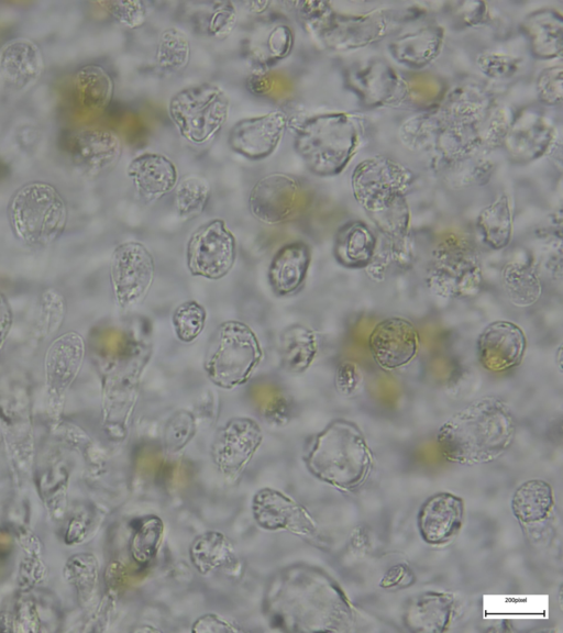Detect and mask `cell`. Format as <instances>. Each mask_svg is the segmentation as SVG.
Wrapping results in <instances>:
<instances>
[{"instance_id":"obj_10","label":"cell","mask_w":563,"mask_h":633,"mask_svg":"<svg viewBox=\"0 0 563 633\" xmlns=\"http://www.w3.org/2000/svg\"><path fill=\"white\" fill-rule=\"evenodd\" d=\"M109 271L117 306L130 310L147 297L154 281L155 262L145 245L129 241L113 249Z\"/></svg>"},{"instance_id":"obj_21","label":"cell","mask_w":563,"mask_h":633,"mask_svg":"<svg viewBox=\"0 0 563 633\" xmlns=\"http://www.w3.org/2000/svg\"><path fill=\"white\" fill-rule=\"evenodd\" d=\"M463 519L462 498L451 492H437L420 507L418 529L426 543L443 545L459 533Z\"/></svg>"},{"instance_id":"obj_34","label":"cell","mask_w":563,"mask_h":633,"mask_svg":"<svg viewBox=\"0 0 563 633\" xmlns=\"http://www.w3.org/2000/svg\"><path fill=\"white\" fill-rule=\"evenodd\" d=\"M554 507L551 486L541 479L521 484L511 499L514 515L523 524H532L548 518Z\"/></svg>"},{"instance_id":"obj_45","label":"cell","mask_w":563,"mask_h":633,"mask_svg":"<svg viewBox=\"0 0 563 633\" xmlns=\"http://www.w3.org/2000/svg\"><path fill=\"white\" fill-rule=\"evenodd\" d=\"M207 320L205 308L195 300H187L174 310L172 324L176 337L184 343L194 342L203 331Z\"/></svg>"},{"instance_id":"obj_52","label":"cell","mask_w":563,"mask_h":633,"mask_svg":"<svg viewBox=\"0 0 563 633\" xmlns=\"http://www.w3.org/2000/svg\"><path fill=\"white\" fill-rule=\"evenodd\" d=\"M334 381L341 395L353 397L362 388L363 374L357 364L352 360H344L336 368Z\"/></svg>"},{"instance_id":"obj_39","label":"cell","mask_w":563,"mask_h":633,"mask_svg":"<svg viewBox=\"0 0 563 633\" xmlns=\"http://www.w3.org/2000/svg\"><path fill=\"white\" fill-rule=\"evenodd\" d=\"M440 127L439 113H420L402 122L399 136L410 151L433 152Z\"/></svg>"},{"instance_id":"obj_41","label":"cell","mask_w":563,"mask_h":633,"mask_svg":"<svg viewBox=\"0 0 563 633\" xmlns=\"http://www.w3.org/2000/svg\"><path fill=\"white\" fill-rule=\"evenodd\" d=\"M163 537V522L151 515L141 519L134 529L131 540V555L134 560L145 566L156 555Z\"/></svg>"},{"instance_id":"obj_32","label":"cell","mask_w":563,"mask_h":633,"mask_svg":"<svg viewBox=\"0 0 563 633\" xmlns=\"http://www.w3.org/2000/svg\"><path fill=\"white\" fill-rule=\"evenodd\" d=\"M318 354L316 333L301 324L286 327L278 340V355L284 370L298 374L307 370Z\"/></svg>"},{"instance_id":"obj_14","label":"cell","mask_w":563,"mask_h":633,"mask_svg":"<svg viewBox=\"0 0 563 633\" xmlns=\"http://www.w3.org/2000/svg\"><path fill=\"white\" fill-rule=\"evenodd\" d=\"M346 82L360 101L368 108L395 104L408 96L409 87L383 58H373L347 71Z\"/></svg>"},{"instance_id":"obj_35","label":"cell","mask_w":563,"mask_h":633,"mask_svg":"<svg viewBox=\"0 0 563 633\" xmlns=\"http://www.w3.org/2000/svg\"><path fill=\"white\" fill-rule=\"evenodd\" d=\"M434 164L446 182L455 189L484 186L494 174V164L479 154L438 160Z\"/></svg>"},{"instance_id":"obj_44","label":"cell","mask_w":563,"mask_h":633,"mask_svg":"<svg viewBox=\"0 0 563 633\" xmlns=\"http://www.w3.org/2000/svg\"><path fill=\"white\" fill-rule=\"evenodd\" d=\"M66 314V301L56 289L45 290L40 300L35 322V333L40 338L55 334L62 326Z\"/></svg>"},{"instance_id":"obj_26","label":"cell","mask_w":563,"mask_h":633,"mask_svg":"<svg viewBox=\"0 0 563 633\" xmlns=\"http://www.w3.org/2000/svg\"><path fill=\"white\" fill-rule=\"evenodd\" d=\"M311 249L302 241L283 245L268 266L267 279L273 292L278 297L297 292L308 275Z\"/></svg>"},{"instance_id":"obj_30","label":"cell","mask_w":563,"mask_h":633,"mask_svg":"<svg viewBox=\"0 0 563 633\" xmlns=\"http://www.w3.org/2000/svg\"><path fill=\"white\" fill-rule=\"evenodd\" d=\"M501 286L509 301L518 308L537 303L542 295V282L529 253L518 254L501 269Z\"/></svg>"},{"instance_id":"obj_23","label":"cell","mask_w":563,"mask_h":633,"mask_svg":"<svg viewBox=\"0 0 563 633\" xmlns=\"http://www.w3.org/2000/svg\"><path fill=\"white\" fill-rule=\"evenodd\" d=\"M126 175L131 179L137 197L154 202L175 189L179 178L175 164L166 155L143 153L128 165Z\"/></svg>"},{"instance_id":"obj_19","label":"cell","mask_w":563,"mask_h":633,"mask_svg":"<svg viewBox=\"0 0 563 633\" xmlns=\"http://www.w3.org/2000/svg\"><path fill=\"white\" fill-rule=\"evenodd\" d=\"M300 193L299 182L290 175H266L250 191V212L266 224L285 222L296 212Z\"/></svg>"},{"instance_id":"obj_53","label":"cell","mask_w":563,"mask_h":633,"mask_svg":"<svg viewBox=\"0 0 563 633\" xmlns=\"http://www.w3.org/2000/svg\"><path fill=\"white\" fill-rule=\"evenodd\" d=\"M13 324V312L5 295L0 290V349Z\"/></svg>"},{"instance_id":"obj_27","label":"cell","mask_w":563,"mask_h":633,"mask_svg":"<svg viewBox=\"0 0 563 633\" xmlns=\"http://www.w3.org/2000/svg\"><path fill=\"white\" fill-rule=\"evenodd\" d=\"M531 55L551 60L562 55L563 15L553 8H540L528 13L520 23Z\"/></svg>"},{"instance_id":"obj_36","label":"cell","mask_w":563,"mask_h":633,"mask_svg":"<svg viewBox=\"0 0 563 633\" xmlns=\"http://www.w3.org/2000/svg\"><path fill=\"white\" fill-rule=\"evenodd\" d=\"M190 559L201 574H207L233 566L236 563V555L233 545L223 534L208 532L194 541Z\"/></svg>"},{"instance_id":"obj_43","label":"cell","mask_w":563,"mask_h":633,"mask_svg":"<svg viewBox=\"0 0 563 633\" xmlns=\"http://www.w3.org/2000/svg\"><path fill=\"white\" fill-rule=\"evenodd\" d=\"M238 20L235 7L229 1L208 2L198 14V26L214 38L228 36L234 29Z\"/></svg>"},{"instance_id":"obj_25","label":"cell","mask_w":563,"mask_h":633,"mask_svg":"<svg viewBox=\"0 0 563 633\" xmlns=\"http://www.w3.org/2000/svg\"><path fill=\"white\" fill-rule=\"evenodd\" d=\"M86 354L84 337L75 331L57 336L44 357L46 385L51 393H60L78 375Z\"/></svg>"},{"instance_id":"obj_3","label":"cell","mask_w":563,"mask_h":633,"mask_svg":"<svg viewBox=\"0 0 563 633\" xmlns=\"http://www.w3.org/2000/svg\"><path fill=\"white\" fill-rule=\"evenodd\" d=\"M307 465L322 481L353 490L369 475L373 454L355 423L335 420L317 435Z\"/></svg>"},{"instance_id":"obj_48","label":"cell","mask_w":563,"mask_h":633,"mask_svg":"<svg viewBox=\"0 0 563 633\" xmlns=\"http://www.w3.org/2000/svg\"><path fill=\"white\" fill-rule=\"evenodd\" d=\"M196 423L187 411L176 412L167 422L164 431V444L168 452L181 449L194 436Z\"/></svg>"},{"instance_id":"obj_5","label":"cell","mask_w":563,"mask_h":633,"mask_svg":"<svg viewBox=\"0 0 563 633\" xmlns=\"http://www.w3.org/2000/svg\"><path fill=\"white\" fill-rule=\"evenodd\" d=\"M7 216L16 240L30 247H46L63 234L68 210L53 185L33 180L13 192Z\"/></svg>"},{"instance_id":"obj_56","label":"cell","mask_w":563,"mask_h":633,"mask_svg":"<svg viewBox=\"0 0 563 633\" xmlns=\"http://www.w3.org/2000/svg\"><path fill=\"white\" fill-rule=\"evenodd\" d=\"M246 9L251 12L262 13L264 12L271 4L268 1H247L243 3Z\"/></svg>"},{"instance_id":"obj_33","label":"cell","mask_w":563,"mask_h":633,"mask_svg":"<svg viewBox=\"0 0 563 633\" xmlns=\"http://www.w3.org/2000/svg\"><path fill=\"white\" fill-rule=\"evenodd\" d=\"M114 85L108 71L96 64L80 67L74 77L77 102L88 111L103 110L112 99Z\"/></svg>"},{"instance_id":"obj_29","label":"cell","mask_w":563,"mask_h":633,"mask_svg":"<svg viewBox=\"0 0 563 633\" xmlns=\"http://www.w3.org/2000/svg\"><path fill=\"white\" fill-rule=\"evenodd\" d=\"M378 240L361 220H350L336 230L332 253L336 263L350 269H365L372 262Z\"/></svg>"},{"instance_id":"obj_2","label":"cell","mask_w":563,"mask_h":633,"mask_svg":"<svg viewBox=\"0 0 563 633\" xmlns=\"http://www.w3.org/2000/svg\"><path fill=\"white\" fill-rule=\"evenodd\" d=\"M363 120L346 112H324L297 121L294 148L307 169L318 177L340 175L364 137Z\"/></svg>"},{"instance_id":"obj_15","label":"cell","mask_w":563,"mask_h":633,"mask_svg":"<svg viewBox=\"0 0 563 633\" xmlns=\"http://www.w3.org/2000/svg\"><path fill=\"white\" fill-rule=\"evenodd\" d=\"M287 125V115L280 110L245 118L230 129L228 144L246 159L263 160L276 151Z\"/></svg>"},{"instance_id":"obj_6","label":"cell","mask_w":563,"mask_h":633,"mask_svg":"<svg viewBox=\"0 0 563 633\" xmlns=\"http://www.w3.org/2000/svg\"><path fill=\"white\" fill-rule=\"evenodd\" d=\"M262 359L263 349L255 332L244 322L230 320L214 332L203 368L213 385L230 390L244 385Z\"/></svg>"},{"instance_id":"obj_9","label":"cell","mask_w":563,"mask_h":633,"mask_svg":"<svg viewBox=\"0 0 563 633\" xmlns=\"http://www.w3.org/2000/svg\"><path fill=\"white\" fill-rule=\"evenodd\" d=\"M416 179L406 165L387 156H372L360 162L351 176L357 203L372 219L407 202L406 193Z\"/></svg>"},{"instance_id":"obj_40","label":"cell","mask_w":563,"mask_h":633,"mask_svg":"<svg viewBox=\"0 0 563 633\" xmlns=\"http://www.w3.org/2000/svg\"><path fill=\"white\" fill-rule=\"evenodd\" d=\"M190 59V42L187 35L176 29L164 30L158 38L155 60L157 66L167 73L184 69Z\"/></svg>"},{"instance_id":"obj_55","label":"cell","mask_w":563,"mask_h":633,"mask_svg":"<svg viewBox=\"0 0 563 633\" xmlns=\"http://www.w3.org/2000/svg\"><path fill=\"white\" fill-rule=\"evenodd\" d=\"M409 575V570L402 564L393 566L383 577L380 586L384 588L394 587L399 585L406 576Z\"/></svg>"},{"instance_id":"obj_12","label":"cell","mask_w":563,"mask_h":633,"mask_svg":"<svg viewBox=\"0 0 563 633\" xmlns=\"http://www.w3.org/2000/svg\"><path fill=\"white\" fill-rule=\"evenodd\" d=\"M555 143V126L540 109L527 107L515 113L503 142L509 158L518 164L534 162L551 151Z\"/></svg>"},{"instance_id":"obj_11","label":"cell","mask_w":563,"mask_h":633,"mask_svg":"<svg viewBox=\"0 0 563 633\" xmlns=\"http://www.w3.org/2000/svg\"><path fill=\"white\" fill-rule=\"evenodd\" d=\"M236 257L234 234L221 219H213L189 237L186 263L190 275L219 280L232 269Z\"/></svg>"},{"instance_id":"obj_37","label":"cell","mask_w":563,"mask_h":633,"mask_svg":"<svg viewBox=\"0 0 563 633\" xmlns=\"http://www.w3.org/2000/svg\"><path fill=\"white\" fill-rule=\"evenodd\" d=\"M453 599L449 595L428 592L423 595L407 614L408 625L416 626L423 624L430 626L429 631H444L442 628L450 622ZM420 628L417 631H420Z\"/></svg>"},{"instance_id":"obj_13","label":"cell","mask_w":563,"mask_h":633,"mask_svg":"<svg viewBox=\"0 0 563 633\" xmlns=\"http://www.w3.org/2000/svg\"><path fill=\"white\" fill-rule=\"evenodd\" d=\"M367 345L380 368L396 370L416 358L420 338L412 322L401 316H389L375 324Z\"/></svg>"},{"instance_id":"obj_1","label":"cell","mask_w":563,"mask_h":633,"mask_svg":"<svg viewBox=\"0 0 563 633\" xmlns=\"http://www.w3.org/2000/svg\"><path fill=\"white\" fill-rule=\"evenodd\" d=\"M516 421L509 406L494 396L479 398L455 412L439 429L442 455L461 465H477L501 456L512 444Z\"/></svg>"},{"instance_id":"obj_54","label":"cell","mask_w":563,"mask_h":633,"mask_svg":"<svg viewBox=\"0 0 563 633\" xmlns=\"http://www.w3.org/2000/svg\"><path fill=\"white\" fill-rule=\"evenodd\" d=\"M212 625L209 632H232L236 631L233 626H231L225 621L221 620L217 615H203L197 620L192 631H201L203 628Z\"/></svg>"},{"instance_id":"obj_28","label":"cell","mask_w":563,"mask_h":633,"mask_svg":"<svg viewBox=\"0 0 563 633\" xmlns=\"http://www.w3.org/2000/svg\"><path fill=\"white\" fill-rule=\"evenodd\" d=\"M495 104L484 86L465 82L451 89L440 114L448 122L477 129Z\"/></svg>"},{"instance_id":"obj_51","label":"cell","mask_w":563,"mask_h":633,"mask_svg":"<svg viewBox=\"0 0 563 633\" xmlns=\"http://www.w3.org/2000/svg\"><path fill=\"white\" fill-rule=\"evenodd\" d=\"M452 9L454 19L466 27L479 26L487 24L490 18V11L486 2L483 1H461L453 3Z\"/></svg>"},{"instance_id":"obj_7","label":"cell","mask_w":563,"mask_h":633,"mask_svg":"<svg viewBox=\"0 0 563 633\" xmlns=\"http://www.w3.org/2000/svg\"><path fill=\"white\" fill-rule=\"evenodd\" d=\"M426 282L433 295L443 299L476 296L483 274L478 254L471 242L456 234L442 237L432 251Z\"/></svg>"},{"instance_id":"obj_38","label":"cell","mask_w":563,"mask_h":633,"mask_svg":"<svg viewBox=\"0 0 563 633\" xmlns=\"http://www.w3.org/2000/svg\"><path fill=\"white\" fill-rule=\"evenodd\" d=\"M211 196V186L201 175L190 174L178 180L175 187V208L184 220L198 216L206 209Z\"/></svg>"},{"instance_id":"obj_16","label":"cell","mask_w":563,"mask_h":633,"mask_svg":"<svg viewBox=\"0 0 563 633\" xmlns=\"http://www.w3.org/2000/svg\"><path fill=\"white\" fill-rule=\"evenodd\" d=\"M527 349V336L512 321L488 323L476 338V355L487 370L501 373L519 366Z\"/></svg>"},{"instance_id":"obj_18","label":"cell","mask_w":563,"mask_h":633,"mask_svg":"<svg viewBox=\"0 0 563 633\" xmlns=\"http://www.w3.org/2000/svg\"><path fill=\"white\" fill-rule=\"evenodd\" d=\"M68 154L79 174L97 177L111 170L120 160L122 143L110 130L84 127L70 137Z\"/></svg>"},{"instance_id":"obj_42","label":"cell","mask_w":563,"mask_h":633,"mask_svg":"<svg viewBox=\"0 0 563 633\" xmlns=\"http://www.w3.org/2000/svg\"><path fill=\"white\" fill-rule=\"evenodd\" d=\"M515 113L508 106L495 104L477 127L481 153L503 145Z\"/></svg>"},{"instance_id":"obj_8","label":"cell","mask_w":563,"mask_h":633,"mask_svg":"<svg viewBox=\"0 0 563 633\" xmlns=\"http://www.w3.org/2000/svg\"><path fill=\"white\" fill-rule=\"evenodd\" d=\"M229 98L217 85L201 82L177 91L169 99L168 115L179 135L201 146L222 130L229 115Z\"/></svg>"},{"instance_id":"obj_24","label":"cell","mask_w":563,"mask_h":633,"mask_svg":"<svg viewBox=\"0 0 563 633\" xmlns=\"http://www.w3.org/2000/svg\"><path fill=\"white\" fill-rule=\"evenodd\" d=\"M443 43V27L431 22L395 36L389 41L387 49L398 64L412 70H420L440 56Z\"/></svg>"},{"instance_id":"obj_50","label":"cell","mask_w":563,"mask_h":633,"mask_svg":"<svg viewBox=\"0 0 563 633\" xmlns=\"http://www.w3.org/2000/svg\"><path fill=\"white\" fill-rule=\"evenodd\" d=\"M263 42L264 51L261 53L260 59L265 55V63H276L288 56L291 52L294 46V34L288 25L278 24L268 30Z\"/></svg>"},{"instance_id":"obj_49","label":"cell","mask_w":563,"mask_h":633,"mask_svg":"<svg viewBox=\"0 0 563 633\" xmlns=\"http://www.w3.org/2000/svg\"><path fill=\"white\" fill-rule=\"evenodd\" d=\"M99 4L118 24L126 29L142 26L147 18V5L143 1H104Z\"/></svg>"},{"instance_id":"obj_20","label":"cell","mask_w":563,"mask_h":633,"mask_svg":"<svg viewBox=\"0 0 563 633\" xmlns=\"http://www.w3.org/2000/svg\"><path fill=\"white\" fill-rule=\"evenodd\" d=\"M252 510L256 523L265 530H286L305 537L316 533V524L308 512L280 491L262 489L253 499Z\"/></svg>"},{"instance_id":"obj_17","label":"cell","mask_w":563,"mask_h":633,"mask_svg":"<svg viewBox=\"0 0 563 633\" xmlns=\"http://www.w3.org/2000/svg\"><path fill=\"white\" fill-rule=\"evenodd\" d=\"M262 440V429L255 420L231 419L214 436L212 443L214 465L225 475H239L252 459Z\"/></svg>"},{"instance_id":"obj_31","label":"cell","mask_w":563,"mask_h":633,"mask_svg":"<svg viewBox=\"0 0 563 633\" xmlns=\"http://www.w3.org/2000/svg\"><path fill=\"white\" fill-rule=\"evenodd\" d=\"M475 226L481 241L488 248H506L511 242L514 229L509 196L501 192L484 207L476 218Z\"/></svg>"},{"instance_id":"obj_46","label":"cell","mask_w":563,"mask_h":633,"mask_svg":"<svg viewBox=\"0 0 563 633\" xmlns=\"http://www.w3.org/2000/svg\"><path fill=\"white\" fill-rule=\"evenodd\" d=\"M520 64L519 57L503 52H483L476 57L481 73L495 80L510 79L518 73Z\"/></svg>"},{"instance_id":"obj_47","label":"cell","mask_w":563,"mask_h":633,"mask_svg":"<svg viewBox=\"0 0 563 633\" xmlns=\"http://www.w3.org/2000/svg\"><path fill=\"white\" fill-rule=\"evenodd\" d=\"M563 67L553 65L543 68L536 79L538 100L548 107H559L563 98Z\"/></svg>"},{"instance_id":"obj_22","label":"cell","mask_w":563,"mask_h":633,"mask_svg":"<svg viewBox=\"0 0 563 633\" xmlns=\"http://www.w3.org/2000/svg\"><path fill=\"white\" fill-rule=\"evenodd\" d=\"M44 71V56L30 38L16 37L0 48V78L8 88L25 90L34 86Z\"/></svg>"},{"instance_id":"obj_4","label":"cell","mask_w":563,"mask_h":633,"mask_svg":"<svg viewBox=\"0 0 563 633\" xmlns=\"http://www.w3.org/2000/svg\"><path fill=\"white\" fill-rule=\"evenodd\" d=\"M423 9L407 7L399 9H375L364 13H340L329 4L305 30L325 48L347 52L375 44L397 26L415 21Z\"/></svg>"}]
</instances>
